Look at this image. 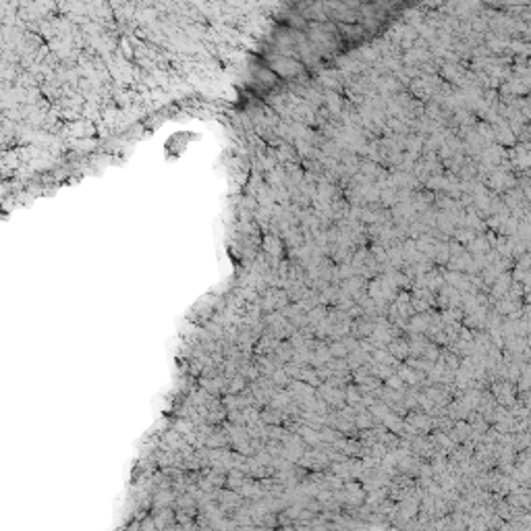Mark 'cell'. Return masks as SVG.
<instances>
[{"instance_id": "cell-1", "label": "cell", "mask_w": 531, "mask_h": 531, "mask_svg": "<svg viewBox=\"0 0 531 531\" xmlns=\"http://www.w3.org/2000/svg\"><path fill=\"white\" fill-rule=\"evenodd\" d=\"M272 68L278 71L280 75H295V73L301 71V65L291 61V59H278V61L272 63Z\"/></svg>"}, {"instance_id": "cell-2", "label": "cell", "mask_w": 531, "mask_h": 531, "mask_svg": "<svg viewBox=\"0 0 531 531\" xmlns=\"http://www.w3.org/2000/svg\"><path fill=\"white\" fill-rule=\"evenodd\" d=\"M407 349H409L407 344L402 342V340H398V342H392V349H390V351H392V355H397V357H405V355L409 353Z\"/></svg>"}, {"instance_id": "cell-3", "label": "cell", "mask_w": 531, "mask_h": 531, "mask_svg": "<svg viewBox=\"0 0 531 531\" xmlns=\"http://www.w3.org/2000/svg\"><path fill=\"white\" fill-rule=\"evenodd\" d=\"M355 419H357V425H359V428H369V425H372V417H369L367 413L355 415Z\"/></svg>"}, {"instance_id": "cell-4", "label": "cell", "mask_w": 531, "mask_h": 531, "mask_svg": "<svg viewBox=\"0 0 531 531\" xmlns=\"http://www.w3.org/2000/svg\"><path fill=\"white\" fill-rule=\"evenodd\" d=\"M276 531H295L293 525H286V527H280V529H276Z\"/></svg>"}]
</instances>
